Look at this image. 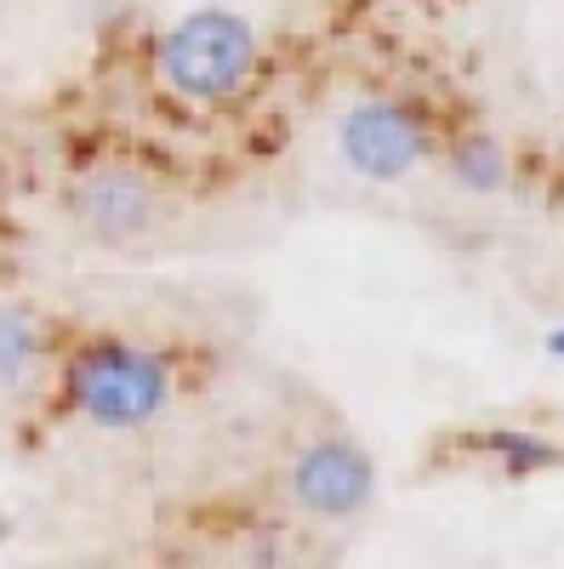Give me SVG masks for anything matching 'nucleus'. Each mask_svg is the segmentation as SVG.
I'll list each match as a JSON object with an SVG mask.
<instances>
[{"label": "nucleus", "mask_w": 564, "mask_h": 569, "mask_svg": "<svg viewBox=\"0 0 564 569\" xmlns=\"http://www.w3.org/2000/svg\"><path fill=\"white\" fill-rule=\"evenodd\" d=\"M337 154L365 182H405L434 160V126L405 98H354L337 114Z\"/></svg>", "instance_id": "5"}, {"label": "nucleus", "mask_w": 564, "mask_h": 569, "mask_svg": "<svg viewBox=\"0 0 564 569\" xmlns=\"http://www.w3.org/2000/svg\"><path fill=\"white\" fill-rule=\"evenodd\" d=\"M52 370H58V342L46 308L29 297H0V393L18 399Z\"/></svg>", "instance_id": "6"}, {"label": "nucleus", "mask_w": 564, "mask_h": 569, "mask_svg": "<svg viewBox=\"0 0 564 569\" xmlns=\"http://www.w3.org/2000/svg\"><path fill=\"white\" fill-rule=\"evenodd\" d=\"M63 211L75 222V233L98 251L115 257H137V251H155L160 233L177 217V200L155 166L131 160V154H103V160H86L69 188H63Z\"/></svg>", "instance_id": "2"}, {"label": "nucleus", "mask_w": 564, "mask_h": 569, "mask_svg": "<svg viewBox=\"0 0 564 569\" xmlns=\"http://www.w3.org/2000/svg\"><path fill=\"white\" fill-rule=\"evenodd\" d=\"M286 507L314 530H348L376 501V461L348 427H314L303 433L279 472Z\"/></svg>", "instance_id": "4"}, {"label": "nucleus", "mask_w": 564, "mask_h": 569, "mask_svg": "<svg viewBox=\"0 0 564 569\" xmlns=\"http://www.w3.org/2000/svg\"><path fill=\"white\" fill-rule=\"evenodd\" d=\"M445 177H451V188H462V194H496V188L507 182V149L491 131H467V137L451 142Z\"/></svg>", "instance_id": "7"}, {"label": "nucleus", "mask_w": 564, "mask_h": 569, "mask_svg": "<svg viewBox=\"0 0 564 569\" xmlns=\"http://www.w3.org/2000/svg\"><path fill=\"white\" fill-rule=\"evenodd\" d=\"M58 399L91 433H144L177 405V370L160 348L131 337H91L58 353Z\"/></svg>", "instance_id": "1"}, {"label": "nucleus", "mask_w": 564, "mask_h": 569, "mask_svg": "<svg viewBox=\"0 0 564 569\" xmlns=\"http://www.w3.org/2000/svg\"><path fill=\"white\" fill-rule=\"evenodd\" d=\"M553 348H558V353H564V337H558V342H553Z\"/></svg>", "instance_id": "8"}, {"label": "nucleus", "mask_w": 564, "mask_h": 569, "mask_svg": "<svg viewBox=\"0 0 564 569\" xmlns=\"http://www.w3.org/2000/svg\"><path fill=\"white\" fill-rule=\"evenodd\" d=\"M263 69V34L246 12L234 7H195L182 12L160 46H155V74L177 103L217 109L234 103Z\"/></svg>", "instance_id": "3"}]
</instances>
